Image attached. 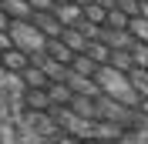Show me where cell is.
Wrapping results in <instances>:
<instances>
[{"instance_id": "obj_27", "label": "cell", "mask_w": 148, "mask_h": 144, "mask_svg": "<svg viewBox=\"0 0 148 144\" xmlns=\"http://www.w3.org/2000/svg\"><path fill=\"white\" fill-rule=\"evenodd\" d=\"M138 114H145V117H148V97H141V101H138Z\"/></svg>"}, {"instance_id": "obj_11", "label": "cell", "mask_w": 148, "mask_h": 144, "mask_svg": "<svg viewBox=\"0 0 148 144\" xmlns=\"http://www.w3.org/2000/svg\"><path fill=\"white\" fill-rule=\"evenodd\" d=\"M51 14H54L64 27H74V24L81 20V7H77V3H71V0H67V3H54V7H51Z\"/></svg>"}, {"instance_id": "obj_10", "label": "cell", "mask_w": 148, "mask_h": 144, "mask_svg": "<svg viewBox=\"0 0 148 144\" xmlns=\"http://www.w3.org/2000/svg\"><path fill=\"white\" fill-rule=\"evenodd\" d=\"M0 10L10 20H30V14H34V7H30L27 0H0Z\"/></svg>"}, {"instance_id": "obj_6", "label": "cell", "mask_w": 148, "mask_h": 144, "mask_svg": "<svg viewBox=\"0 0 148 144\" xmlns=\"http://www.w3.org/2000/svg\"><path fill=\"white\" fill-rule=\"evenodd\" d=\"M64 84L71 87V94H81V97H98V94H101V90H98V84H94V77L74 74L71 67H67V74H64Z\"/></svg>"}, {"instance_id": "obj_30", "label": "cell", "mask_w": 148, "mask_h": 144, "mask_svg": "<svg viewBox=\"0 0 148 144\" xmlns=\"http://www.w3.org/2000/svg\"><path fill=\"white\" fill-rule=\"evenodd\" d=\"M51 3H67V0H51Z\"/></svg>"}, {"instance_id": "obj_13", "label": "cell", "mask_w": 148, "mask_h": 144, "mask_svg": "<svg viewBox=\"0 0 148 144\" xmlns=\"http://www.w3.org/2000/svg\"><path fill=\"white\" fill-rule=\"evenodd\" d=\"M67 111L77 117H91V121H98L94 117V97H81V94H74L71 101H67Z\"/></svg>"}, {"instance_id": "obj_16", "label": "cell", "mask_w": 148, "mask_h": 144, "mask_svg": "<svg viewBox=\"0 0 148 144\" xmlns=\"http://www.w3.org/2000/svg\"><path fill=\"white\" fill-rule=\"evenodd\" d=\"M128 84L135 87L138 97H148V71H145V67H131V71H128Z\"/></svg>"}, {"instance_id": "obj_4", "label": "cell", "mask_w": 148, "mask_h": 144, "mask_svg": "<svg viewBox=\"0 0 148 144\" xmlns=\"http://www.w3.org/2000/svg\"><path fill=\"white\" fill-rule=\"evenodd\" d=\"M20 101H24V107L34 111V114H51V111H54V104H51V97H47L44 87H24Z\"/></svg>"}, {"instance_id": "obj_29", "label": "cell", "mask_w": 148, "mask_h": 144, "mask_svg": "<svg viewBox=\"0 0 148 144\" xmlns=\"http://www.w3.org/2000/svg\"><path fill=\"white\" fill-rule=\"evenodd\" d=\"M71 3H77V7H88V3H91V0H71Z\"/></svg>"}, {"instance_id": "obj_28", "label": "cell", "mask_w": 148, "mask_h": 144, "mask_svg": "<svg viewBox=\"0 0 148 144\" xmlns=\"http://www.w3.org/2000/svg\"><path fill=\"white\" fill-rule=\"evenodd\" d=\"M7 27H10V17L3 14V10H0V30H7Z\"/></svg>"}, {"instance_id": "obj_15", "label": "cell", "mask_w": 148, "mask_h": 144, "mask_svg": "<svg viewBox=\"0 0 148 144\" xmlns=\"http://www.w3.org/2000/svg\"><path fill=\"white\" fill-rule=\"evenodd\" d=\"M61 40H64L67 47H71L74 54H84V47H88V37L81 34L77 27H64V34H61Z\"/></svg>"}, {"instance_id": "obj_1", "label": "cell", "mask_w": 148, "mask_h": 144, "mask_svg": "<svg viewBox=\"0 0 148 144\" xmlns=\"http://www.w3.org/2000/svg\"><path fill=\"white\" fill-rule=\"evenodd\" d=\"M94 84H98V90H101L104 97H111V101H118V104H125V107H135L138 111V94H135V87L128 84V74H121V71H114V67H98V74H94Z\"/></svg>"}, {"instance_id": "obj_21", "label": "cell", "mask_w": 148, "mask_h": 144, "mask_svg": "<svg viewBox=\"0 0 148 144\" xmlns=\"http://www.w3.org/2000/svg\"><path fill=\"white\" fill-rule=\"evenodd\" d=\"M128 50H131V60H135V67H145V71H148V44L135 40Z\"/></svg>"}, {"instance_id": "obj_7", "label": "cell", "mask_w": 148, "mask_h": 144, "mask_svg": "<svg viewBox=\"0 0 148 144\" xmlns=\"http://www.w3.org/2000/svg\"><path fill=\"white\" fill-rule=\"evenodd\" d=\"M27 64H30V57L24 50H17V47H10V50L0 54V71H7V74H20Z\"/></svg>"}, {"instance_id": "obj_25", "label": "cell", "mask_w": 148, "mask_h": 144, "mask_svg": "<svg viewBox=\"0 0 148 144\" xmlns=\"http://www.w3.org/2000/svg\"><path fill=\"white\" fill-rule=\"evenodd\" d=\"M94 3H98V7H104V10H114V7H118V0H94Z\"/></svg>"}, {"instance_id": "obj_8", "label": "cell", "mask_w": 148, "mask_h": 144, "mask_svg": "<svg viewBox=\"0 0 148 144\" xmlns=\"http://www.w3.org/2000/svg\"><path fill=\"white\" fill-rule=\"evenodd\" d=\"M101 44H108L111 50H128L131 44H135V37L128 34V30H111V27H101V37H98Z\"/></svg>"}, {"instance_id": "obj_26", "label": "cell", "mask_w": 148, "mask_h": 144, "mask_svg": "<svg viewBox=\"0 0 148 144\" xmlns=\"http://www.w3.org/2000/svg\"><path fill=\"white\" fill-rule=\"evenodd\" d=\"M138 17L148 20V0H138Z\"/></svg>"}, {"instance_id": "obj_23", "label": "cell", "mask_w": 148, "mask_h": 144, "mask_svg": "<svg viewBox=\"0 0 148 144\" xmlns=\"http://www.w3.org/2000/svg\"><path fill=\"white\" fill-rule=\"evenodd\" d=\"M14 47V40H10V30H0V54L3 50H10Z\"/></svg>"}, {"instance_id": "obj_20", "label": "cell", "mask_w": 148, "mask_h": 144, "mask_svg": "<svg viewBox=\"0 0 148 144\" xmlns=\"http://www.w3.org/2000/svg\"><path fill=\"white\" fill-rule=\"evenodd\" d=\"M104 27H111V30H128V17L114 7V10H108V14H104Z\"/></svg>"}, {"instance_id": "obj_24", "label": "cell", "mask_w": 148, "mask_h": 144, "mask_svg": "<svg viewBox=\"0 0 148 144\" xmlns=\"http://www.w3.org/2000/svg\"><path fill=\"white\" fill-rule=\"evenodd\" d=\"M27 3H30V7H34V10H51V7H54L51 0H27Z\"/></svg>"}, {"instance_id": "obj_3", "label": "cell", "mask_w": 148, "mask_h": 144, "mask_svg": "<svg viewBox=\"0 0 148 144\" xmlns=\"http://www.w3.org/2000/svg\"><path fill=\"white\" fill-rule=\"evenodd\" d=\"M135 114H138L135 107H125V104L104 97V94H98V97H94V117H98V121H111V124H121V127H125Z\"/></svg>"}, {"instance_id": "obj_14", "label": "cell", "mask_w": 148, "mask_h": 144, "mask_svg": "<svg viewBox=\"0 0 148 144\" xmlns=\"http://www.w3.org/2000/svg\"><path fill=\"white\" fill-rule=\"evenodd\" d=\"M84 54L91 57V60L98 64V67H104V64H108V57H111V47H108V44H101V40H88Z\"/></svg>"}, {"instance_id": "obj_12", "label": "cell", "mask_w": 148, "mask_h": 144, "mask_svg": "<svg viewBox=\"0 0 148 144\" xmlns=\"http://www.w3.org/2000/svg\"><path fill=\"white\" fill-rule=\"evenodd\" d=\"M44 90H47V97H51V104H54V107H67V101L74 97V94H71V87H67L64 81H51Z\"/></svg>"}, {"instance_id": "obj_9", "label": "cell", "mask_w": 148, "mask_h": 144, "mask_svg": "<svg viewBox=\"0 0 148 144\" xmlns=\"http://www.w3.org/2000/svg\"><path fill=\"white\" fill-rule=\"evenodd\" d=\"M44 54H47V57H54V60H57V64H64V67L74 60V50L64 44V40H61V37H51V40H47V44H44Z\"/></svg>"}, {"instance_id": "obj_18", "label": "cell", "mask_w": 148, "mask_h": 144, "mask_svg": "<svg viewBox=\"0 0 148 144\" xmlns=\"http://www.w3.org/2000/svg\"><path fill=\"white\" fill-rule=\"evenodd\" d=\"M108 67H114V71H121V74H128L131 67H135V60H131V50H111Z\"/></svg>"}, {"instance_id": "obj_2", "label": "cell", "mask_w": 148, "mask_h": 144, "mask_svg": "<svg viewBox=\"0 0 148 144\" xmlns=\"http://www.w3.org/2000/svg\"><path fill=\"white\" fill-rule=\"evenodd\" d=\"M10 40H14V47L17 50H24L27 57H37V54H44V44H47V37L40 34V30L30 24V20H10Z\"/></svg>"}, {"instance_id": "obj_5", "label": "cell", "mask_w": 148, "mask_h": 144, "mask_svg": "<svg viewBox=\"0 0 148 144\" xmlns=\"http://www.w3.org/2000/svg\"><path fill=\"white\" fill-rule=\"evenodd\" d=\"M30 24H34V27L40 30L47 40H51V37H61V34H64V24H61V20L51 14V10H34V14H30Z\"/></svg>"}, {"instance_id": "obj_22", "label": "cell", "mask_w": 148, "mask_h": 144, "mask_svg": "<svg viewBox=\"0 0 148 144\" xmlns=\"http://www.w3.org/2000/svg\"><path fill=\"white\" fill-rule=\"evenodd\" d=\"M118 10L125 14V17H138V0H118Z\"/></svg>"}, {"instance_id": "obj_17", "label": "cell", "mask_w": 148, "mask_h": 144, "mask_svg": "<svg viewBox=\"0 0 148 144\" xmlns=\"http://www.w3.org/2000/svg\"><path fill=\"white\" fill-rule=\"evenodd\" d=\"M67 67H71L74 74H84V77H94V74H98V64H94L88 54H74V60L67 64Z\"/></svg>"}, {"instance_id": "obj_19", "label": "cell", "mask_w": 148, "mask_h": 144, "mask_svg": "<svg viewBox=\"0 0 148 144\" xmlns=\"http://www.w3.org/2000/svg\"><path fill=\"white\" fill-rule=\"evenodd\" d=\"M128 34L135 40H141V44H148V20L145 17H131L128 20Z\"/></svg>"}]
</instances>
